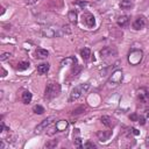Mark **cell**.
<instances>
[{"label": "cell", "instance_id": "cell-37", "mask_svg": "<svg viewBox=\"0 0 149 149\" xmlns=\"http://www.w3.org/2000/svg\"><path fill=\"white\" fill-rule=\"evenodd\" d=\"M99 1H101V0H99Z\"/></svg>", "mask_w": 149, "mask_h": 149}, {"label": "cell", "instance_id": "cell-32", "mask_svg": "<svg viewBox=\"0 0 149 149\" xmlns=\"http://www.w3.org/2000/svg\"><path fill=\"white\" fill-rule=\"evenodd\" d=\"M137 122H139L140 125H144V123H146V119H144L143 116H141V115H140V116H139V119H137Z\"/></svg>", "mask_w": 149, "mask_h": 149}, {"label": "cell", "instance_id": "cell-20", "mask_svg": "<svg viewBox=\"0 0 149 149\" xmlns=\"http://www.w3.org/2000/svg\"><path fill=\"white\" fill-rule=\"evenodd\" d=\"M80 56L84 61H88L90 59V56H91V49L90 48H84L80 50Z\"/></svg>", "mask_w": 149, "mask_h": 149}, {"label": "cell", "instance_id": "cell-15", "mask_svg": "<svg viewBox=\"0 0 149 149\" xmlns=\"http://www.w3.org/2000/svg\"><path fill=\"white\" fill-rule=\"evenodd\" d=\"M74 64H77V58L74 56H69L66 58H64L62 62H61V65L62 66H65V65H71L73 66Z\"/></svg>", "mask_w": 149, "mask_h": 149}, {"label": "cell", "instance_id": "cell-22", "mask_svg": "<svg viewBox=\"0 0 149 149\" xmlns=\"http://www.w3.org/2000/svg\"><path fill=\"white\" fill-rule=\"evenodd\" d=\"M29 62H20L17 65H16V70L17 71H24V70H27L28 68H29Z\"/></svg>", "mask_w": 149, "mask_h": 149}, {"label": "cell", "instance_id": "cell-12", "mask_svg": "<svg viewBox=\"0 0 149 149\" xmlns=\"http://www.w3.org/2000/svg\"><path fill=\"white\" fill-rule=\"evenodd\" d=\"M111 135H112V130H100L97 133V136H98L99 141H101V142L107 141L111 137Z\"/></svg>", "mask_w": 149, "mask_h": 149}, {"label": "cell", "instance_id": "cell-24", "mask_svg": "<svg viewBox=\"0 0 149 149\" xmlns=\"http://www.w3.org/2000/svg\"><path fill=\"white\" fill-rule=\"evenodd\" d=\"M57 143H58V141H57V140H52V141H50V142L45 143V148H55V147L57 146Z\"/></svg>", "mask_w": 149, "mask_h": 149}, {"label": "cell", "instance_id": "cell-29", "mask_svg": "<svg viewBox=\"0 0 149 149\" xmlns=\"http://www.w3.org/2000/svg\"><path fill=\"white\" fill-rule=\"evenodd\" d=\"M83 148H95V144L92 143V142H90V141H87V142L83 146Z\"/></svg>", "mask_w": 149, "mask_h": 149}, {"label": "cell", "instance_id": "cell-36", "mask_svg": "<svg viewBox=\"0 0 149 149\" xmlns=\"http://www.w3.org/2000/svg\"><path fill=\"white\" fill-rule=\"evenodd\" d=\"M146 115H147V118H148V119H149V109H148V111H147V113H146Z\"/></svg>", "mask_w": 149, "mask_h": 149}, {"label": "cell", "instance_id": "cell-2", "mask_svg": "<svg viewBox=\"0 0 149 149\" xmlns=\"http://www.w3.org/2000/svg\"><path fill=\"white\" fill-rule=\"evenodd\" d=\"M61 93V85L57 81H49L45 86L44 97L47 99H54Z\"/></svg>", "mask_w": 149, "mask_h": 149}, {"label": "cell", "instance_id": "cell-31", "mask_svg": "<svg viewBox=\"0 0 149 149\" xmlns=\"http://www.w3.org/2000/svg\"><path fill=\"white\" fill-rule=\"evenodd\" d=\"M129 119H130V120H133V121H137V119H139V115H137L136 113H134V114L129 115Z\"/></svg>", "mask_w": 149, "mask_h": 149}, {"label": "cell", "instance_id": "cell-27", "mask_svg": "<svg viewBox=\"0 0 149 149\" xmlns=\"http://www.w3.org/2000/svg\"><path fill=\"white\" fill-rule=\"evenodd\" d=\"M73 144L77 147V148H83V144H81V139L80 137H76L73 140Z\"/></svg>", "mask_w": 149, "mask_h": 149}, {"label": "cell", "instance_id": "cell-4", "mask_svg": "<svg viewBox=\"0 0 149 149\" xmlns=\"http://www.w3.org/2000/svg\"><path fill=\"white\" fill-rule=\"evenodd\" d=\"M122 79H123V72H122V70L118 69V70H115V71H113V72H112L111 77L108 78L107 85H108L109 87H115V86H119V85L121 84Z\"/></svg>", "mask_w": 149, "mask_h": 149}, {"label": "cell", "instance_id": "cell-33", "mask_svg": "<svg viewBox=\"0 0 149 149\" xmlns=\"http://www.w3.org/2000/svg\"><path fill=\"white\" fill-rule=\"evenodd\" d=\"M5 130H9V128H7V127L5 126V123H3V122H1V126H0V132H5Z\"/></svg>", "mask_w": 149, "mask_h": 149}, {"label": "cell", "instance_id": "cell-35", "mask_svg": "<svg viewBox=\"0 0 149 149\" xmlns=\"http://www.w3.org/2000/svg\"><path fill=\"white\" fill-rule=\"evenodd\" d=\"M146 146L149 147V133L147 134V137H146Z\"/></svg>", "mask_w": 149, "mask_h": 149}, {"label": "cell", "instance_id": "cell-6", "mask_svg": "<svg viewBox=\"0 0 149 149\" xmlns=\"http://www.w3.org/2000/svg\"><path fill=\"white\" fill-rule=\"evenodd\" d=\"M81 20H83V24H85L87 28H93L95 26V17L91 13H84Z\"/></svg>", "mask_w": 149, "mask_h": 149}, {"label": "cell", "instance_id": "cell-7", "mask_svg": "<svg viewBox=\"0 0 149 149\" xmlns=\"http://www.w3.org/2000/svg\"><path fill=\"white\" fill-rule=\"evenodd\" d=\"M100 55H101V58H106V57H111V56H116L118 55V50L113 45H107V47H105V48H102L100 50Z\"/></svg>", "mask_w": 149, "mask_h": 149}, {"label": "cell", "instance_id": "cell-26", "mask_svg": "<svg viewBox=\"0 0 149 149\" xmlns=\"http://www.w3.org/2000/svg\"><path fill=\"white\" fill-rule=\"evenodd\" d=\"M84 109H85V107H83V106H80V107H78V108H76V109H73V111L71 112V114H72V115H77V114H80L81 112H84Z\"/></svg>", "mask_w": 149, "mask_h": 149}, {"label": "cell", "instance_id": "cell-8", "mask_svg": "<svg viewBox=\"0 0 149 149\" xmlns=\"http://www.w3.org/2000/svg\"><path fill=\"white\" fill-rule=\"evenodd\" d=\"M54 119H55L54 116H49V118L44 119L40 125H37V126H36V128H35V134H41L43 130H45V129H47V127H49V126L51 125V122H52V120H54Z\"/></svg>", "mask_w": 149, "mask_h": 149}, {"label": "cell", "instance_id": "cell-10", "mask_svg": "<svg viewBox=\"0 0 149 149\" xmlns=\"http://www.w3.org/2000/svg\"><path fill=\"white\" fill-rule=\"evenodd\" d=\"M100 120H101V122H102L106 127H108V128H114L115 125H116V120L113 119L112 116H108V115H102V116L100 118Z\"/></svg>", "mask_w": 149, "mask_h": 149}, {"label": "cell", "instance_id": "cell-16", "mask_svg": "<svg viewBox=\"0 0 149 149\" xmlns=\"http://www.w3.org/2000/svg\"><path fill=\"white\" fill-rule=\"evenodd\" d=\"M55 126H56L57 132H64V130H66V128L69 126V122L66 120H59V121L56 122Z\"/></svg>", "mask_w": 149, "mask_h": 149}, {"label": "cell", "instance_id": "cell-19", "mask_svg": "<svg viewBox=\"0 0 149 149\" xmlns=\"http://www.w3.org/2000/svg\"><path fill=\"white\" fill-rule=\"evenodd\" d=\"M31 99H33V94L29 91H24L22 93V95H21V100H22L23 104H30Z\"/></svg>", "mask_w": 149, "mask_h": 149}, {"label": "cell", "instance_id": "cell-30", "mask_svg": "<svg viewBox=\"0 0 149 149\" xmlns=\"http://www.w3.org/2000/svg\"><path fill=\"white\" fill-rule=\"evenodd\" d=\"M129 130H130V133H132L133 135H135V136H137V135L140 134V132H139V130H137L136 128H134V127H132V128H130Z\"/></svg>", "mask_w": 149, "mask_h": 149}, {"label": "cell", "instance_id": "cell-1", "mask_svg": "<svg viewBox=\"0 0 149 149\" xmlns=\"http://www.w3.org/2000/svg\"><path fill=\"white\" fill-rule=\"evenodd\" d=\"M71 29L69 26H63V27H58V26H48L41 29V34L44 37H61L65 34H70Z\"/></svg>", "mask_w": 149, "mask_h": 149}, {"label": "cell", "instance_id": "cell-17", "mask_svg": "<svg viewBox=\"0 0 149 149\" xmlns=\"http://www.w3.org/2000/svg\"><path fill=\"white\" fill-rule=\"evenodd\" d=\"M68 19H69V21L71 22V23H77V19H78V12L76 10V9H71V10H69V13H68Z\"/></svg>", "mask_w": 149, "mask_h": 149}, {"label": "cell", "instance_id": "cell-18", "mask_svg": "<svg viewBox=\"0 0 149 149\" xmlns=\"http://www.w3.org/2000/svg\"><path fill=\"white\" fill-rule=\"evenodd\" d=\"M49 69H50V64L49 63H41V64L37 65V72L41 73V74L47 73L49 71Z\"/></svg>", "mask_w": 149, "mask_h": 149}, {"label": "cell", "instance_id": "cell-3", "mask_svg": "<svg viewBox=\"0 0 149 149\" xmlns=\"http://www.w3.org/2000/svg\"><path fill=\"white\" fill-rule=\"evenodd\" d=\"M90 88V83H83V84H79L77 86H74L70 93V98H69V101H73V100H77L83 93L87 92V90Z\"/></svg>", "mask_w": 149, "mask_h": 149}, {"label": "cell", "instance_id": "cell-23", "mask_svg": "<svg viewBox=\"0 0 149 149\" xmlns=\"http://www.w3.org/2000/svg\"><path fill=\"white\" fill-rule=\"evenodd\" d=\"M33 112H34L35 114H43V113H44V107L41 106V105H35V106L33 107Z\"/></svg>", "mask_w": 149, "mask_h": 149}, {"label": "cell", "instance_id": "cell-9", "mask_svg": "<svg viewBox=\"0 0 149 149\" xmlns=\"http://www.w3.org/2000/svg\"><path fill=\"white\" fill-rule=\"evenodd\" d=\"M144 26H146V17L142 16V15L141 16H137L134 20V22L132 23V27L135 30H141L142 28H144Z\"/></svg>", "mask_w": 149, "mask_h": 149}, {"label": "cell", "instance_id": "cell-11", "mask_svg": "<svg viewBox=\"0 0 149 149\" xmlns=\"http://www.w3.org/2000/svg\"><path fill=\"white\" fill-rule=\"evenodd\" d=\"M137 97L142 102H147L149 100V88L147 87H141L137 91Z\"/></svg>", "mask_w": 149, "mask_h": 149}, {"label": "cell", "instance_id": "cell-25", "mask_svg": "<svg viewBox=\"0 0 149 149\" xmlns=\"http://www.w3.org/2000/svg\"><path fill=\"white\" fill-rule=\"evenodd\" d=\"M73 5H77V6H80V7H85L86 5H88L87 1H83V0H77V1H73Z\"/></svg>", "mask_w": 149, "mask_h": 149}, {"label": "cell", "instance_id": "cell-28", "mask_svg": "<svg viewBox=\"0 0 149 149\" xmlns=\"http://www.w3.org/2000/svg\"><path fill=\"white\" fill-rule=\"evenodd\" d=\"M10 56H12V55H10L9 52H3V54L0 56V61H1V62H3V61H6V59H8Z\"/></svg>", "mask_w": 149, "mask_h": 149}, {"label": "cell", "instance_id": "cell-14", "mask_svg": "<svg viewBox=\"0 0 149 149\" xmlns=\"http://www.w3.org/2000/svg\"><path fill=\"white\" fill-rule=\"evenodd\" d=\"M49 56V51L45 50V49H42V48H37L35 50V57L38 58V59H44Z\"/></svg>", "mask_w": 149, "mask_h": 149}, {"label": "cell", "instance_id": "cell-5", "mask_svg": "<svg viewBox=\"0 0 149 149\" xmlns=\"http://www.w3.org/2000/svg\"><path fill=\"white\" fill-rule=\"evenodd\" d=\"M143 57V51L141 49H132L128 54V62L130 65H137L141 63Z\"/></svg>", "mask_w": 149, "mask_h": 149}, {"label": "cell", "instance_id": "cell-34", "mask_svg": "<svg viewBox=\"0 0 149 149\" xmlns=\"http://www.w3.org/2000/svg\"><path fill=\"white\" fill-rule=\"evenodd\" d=\"M37 1H40V0H27V1H26V3H27V5H33V3L37 2Z\"/></svg>", "mask_w": 149, "mask_h": 149}, {"label": "cell", "instance_id": "cell-13", "mask_svg": "<svg viewBox=\"0 0 149 149\" xmlns=\"http://www.w3.org/2000/svg\"><path fill=\"white\" fill-rule=\"evenodd\" d=\"M129 21H130V16H128V15H122V16H119V17H118V20H116L118 24H119L121 28L127 27V26L129 24Z\"/></svg>", "mask_w": 149, "mask_h": 149}, {"label": "cell", "instance_id": "cell-21", "mask_svg": "<svg viewBox=\"0 0 149 149\" xmlns=\"http://www.w3.org/2000/svg\"><path fill=\"white\" fill-rule=\"evenodd\" d=\"M133 7L132 0H121L120 1V8L121 9H130Z\"/></svg>", "mask_w": 149, "mask_h": 149}]
</instances>
